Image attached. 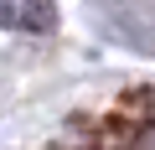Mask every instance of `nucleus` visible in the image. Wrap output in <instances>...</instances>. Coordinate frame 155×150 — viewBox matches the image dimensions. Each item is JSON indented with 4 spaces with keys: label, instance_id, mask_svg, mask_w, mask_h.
Returning <instances> with one entry per match:
<instances>
[{
    "label": "nucleus",
    "instance_id": "1",
    "mask_svg": "<svg viewBox=\"0 0 155 150\" xmlns=\"http://www.w3.org/2000/svg\"><path fill=\"white\" fill-rule=\"evenodd\" d=\"M93 16L104 36H114L129 52L155 57V0H93Z\"/></svg>",
    "mask_w": 155,
    "mask_h": 150
},
{
    "label": "nucleus",
    "instance_id": "2",
    "mask_svg": "<svg viewBox=\"0 0 155 150\" xmlns=\"http://www.w3.org/2000/svg\"><path fill=\"white\" fill-rule=\"evenodd\" d=\"M0 26L5 31H52L57 0H0Z\"/></svg>",
    "mask_w": 155,
    "mask_h": 150
}]
</instances>
